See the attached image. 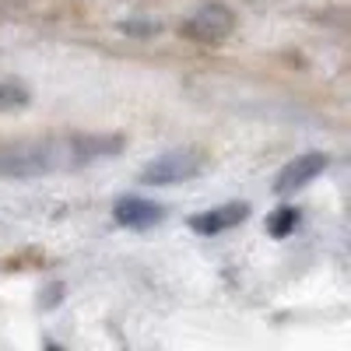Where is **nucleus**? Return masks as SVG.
Returning <instances> with one entry per match:
<instances>
[{
	"label": "nucleus",
	"mask_w": 351,
	"mask_h": 351,
	"mask_svg": "<svg viewBox=\"0 0 351 351\" xmlns=\"http://www.w3.org/2000/svg\"><path fill=\"white\" fill-rule=\"evenodd\" d=\"M28 106V88L18 81H0V112H14Z\"/></svg>",
	"instance_id": "obj_7"
},
{
	"label": "nucleus",
	"mask_w": 351,
	"mask_h": 351,
	"mask_svg": "<svg viewBox=\"0 0 351 351\" xmlns=\"http://www.w3.org/2000/svg\"><path fill=\"white\" fill-rule=\"evenodd\" d=\"M204 165V155L193 152V148H183V152H169L162 158H155L148 169L141 172V183L144 186H172V183H183V180H193Z\"/></svg>",
	"instance_id": "obj_2"
},
{
	"label": "nucleus",
	"mask_w": 351,
	"mask_h": 351,
	"mask_svg": "<svg viewBox=\"0 0 351 351\" xmlns=\"http://www.w3.org/2000/svg\"><path fill=\"white\" fill-rule=\"evenodd\" d=\"M120 137H56V141H21L0 148V176H39L56 169H77L95 158H112Z\"/></svg>",
	"instance_id": "obj_1"
},
{
	"label": "nucleus",
	"mask_w": 351,
	"mask_h": 351,
	"mask_svg": "<svg viewBox=\"0 0 351 351\" xmlns=\"http://www.w3.org/2000/svg\"><path fill=\"white\" fill-rule=\"evenodd\" d=\"M246 211H250L246 204H225V208H215L208 215H197L190 225H193V232H200V236H215V232H225L232 225H239L246 218Z\"/></svg>",
	"instance_id": "obj_6"
},
{
	"label": "nucleus",
	"mask_w": 351,
	"mask_h": 351,
	"mask_svg": "<svg viewBox=\"0 0 351 351\" xmlns=\"http://www.w3.org/2000/svg\"><path fill=\"white\" fill-rule=\"evenodd\" d=\"M327 165H330V158H327L324 152H306V155H299L295 162H288V165L281 169L274 190H278L281 197H285V193H295V190H302L306 183H313Z\"/></svg>",
	"instance_id": "obj_4"
},
{
	"label": "nucleus",
	"mask_w": 351,
	"mask_h": 351,
	"mask_svg": "<svg viewBox=\"0 0 351 351\" xmlns=\"http://www.w3.org/2000/svg\"><path fill=\"white\" fill-rule=\"evenodd\" d=\"M295 225H299V215H295V208H281V211L271 218V225H267V228H271L274 236L281 239V236H288V232L295 228Z\"/></svg>",
	"instance_id": "obj_8"
},
{
	"label": "nucleus",
	"mask_w": 351,
	"mask_h": 351,
	"mask_svg": "<svg viewBox=\"0 0 351 351\" xmlns=\"http://www.w3.org/2000/svg\"><path fill=\"white\" fill-rule=\"evenodd\" d=\"M165 218V211L158 208L155 200H144V197H123L116 200V221L127 225V228H152Z\"/></svg>",
	"instance_id": "obj_5"
},
{
	"label": "nucleus",
	"mask_w": 351,
	"mask_h": 351,
	"mask_svg": "<svg viewBox=\"0 0 351 351\" xmlns=\"http://www.w3.org/2000/svg\"><path fill=\"white\" fill-rule=\"evenodd\" d=\"M232 28H236V14H232L225 4H204L200 11L190 14V21L180 28V32L193 43H221Z\"/></svg>",
	"instance_id": "obj_3"
}]
</instances>
